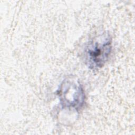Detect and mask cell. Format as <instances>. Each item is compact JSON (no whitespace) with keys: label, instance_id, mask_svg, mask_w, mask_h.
<instances>
[{"label":"cell","instance_id":"obj_1","mask_svg":"<svg viewBox=\"0 0 135 135\" xmlns=\"http://www.w3.org/2000/svg\"><path fill=\"white\" fill-rule=\"evenodd\" d=\"M112 43L111 37L107 33L88 42L84 51V57L90 69L97 70L104 66L111 54Z\"/></svg>","mask_w":135,"mask_h":135},{"label":"cell","instance_id":"obj_2","mask_svg":"<svg viewBox=\"0 0 135 135\" xmlns=\"http://www.w3.org/2000/svg\"><path fill=\"white\" fill-rule=\"evenodd\" d=\"M56 94L62 109L78 112L85 102L84 89L80 83L74 79H65L60 85Z\"/></svg>","mask_w":135,"mask_h":135}]
</instances>
